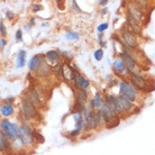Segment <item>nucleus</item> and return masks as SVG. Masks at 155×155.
Returning <instances> with one entry per match:
<instances>
[{
    "mask_svg": "<svg viewBox=\"0 0 155 155\" xmlns=\"http://www.w3.org/2000/svg\"><path fill=\"white\" fill-rule=\"evenodd\" d=\"M25 98H27L37 109L42 108L45 104V93L38 85H31V88H28Z\"/></svg>",
    "mask_w": 155,
    "mask_h": 155,
    "instance_id": "1",
    "label": "nucleus"
},
{
    "mask_svg": "<svg viewBox=\"0 0 155 155\" xmlns=\"http://www.w3.org/2000/svg\"><path fill=\"white\" fill-rule=\"evenodd\" d=\"M16 137L21 142V144L25 147L31 146L34 143H36L34 130L27 124H20L17 126V136Z\"/></svg>",
    "mask_w": 155,
    "mask_h": 155,
    "instance_id": "2",
    "label": "nucleus"
},
{
    "mask_svg": "<svg viewBox=\"0 0 155 155\" xmlns=\"http://www.w3.org/2000/svg\"><path fill=\"white\" fill-rule=\"evenodd\" d=\"M118 87H119L120 96L126 98L127 100L132 101L133 104L137 100L138 98V91L135 89V87L129 82L128 79H121L118 81Z\"/></svg>",
    "mask_w": 155,
    "mask_h": 155,
    "instance_id": "3",
    "label": "nucleus"
},
{
    "mask_svg": "<svg viewBox=\"0 0 155 155\" xmlns=\"http://www.w3.org/2000/svg\"><path fill=\"white\" fill-rule=\"evenodd\" d=\"M129 82L132 83L135 89L138 91H145V92H151L154 90V85L152 84L151 82L148 81L146 77L144 74H130V78H129Z\"/></svg>",
    "mask_w": 155,
    "mask_h": 155,
    "instance_id": "4",
    "label": "nucleus"
},
{
    "mask_svg": "<svg viewBox=\"0 0 155 155\" xmlns=\"http://www.w3.org/2000/svg\"><path fill=\"white\" fill-rule=\"evenodd\" d=\"M17 126L16 123H12V120L1 119L0 120V132L4 135V137L7 140L12 142L15 140L17 136Z\"/></svg>",
    "mask_w": 155,
    "mask_h": 155,
    "instance_id": "5",
    "label": "nucleus"
},
{
    "mask_svg": "<svg viewBox=\"0 0 155 155\" xmlns=\"http://www.w3.org/2000/svg\"><path fill=\"white\" fill-rule=\"evenodd\" d=\"M20 110H21V114L25 117V119L34 120L39 116L38 109L25 97H23L20 100Z\"/></svg>",
    "mask_w": 155,
    "mask_h": 155,
    "instance_id": "6",
    "label": "nucleus"
},
{
    "mask_svg": "<svg viewBox=\"0 0 155 155\" xmlns=\"http://www.w3.org/2000/svg\"><path fill=\"white\" fill-rule=\"evenodd\" d=\"M118 55H119V58H121L120 60L124 62V64H125V66H126V69H127L129 75H130V74H140V66H138V64H137L136 61L134 60L133 55L130 54L127 50L120 52Z\"/></svg>",
    "mask_w": 155,
    "mask_h": 155,
    "instance_id": "7",
    "label": "nucleus"
},
{
    "mask_svg": "<svg viewBox=\"0 0 155 155\" xmlns=\"http://www.w3.org/2000/svg\"><path fill=\"white\" fill-rule=\"evenodd\" d=\"M120 41H121V43L124 44V46L126 48L130 51H135L137 48V46H138L137 35H135L128 28L121 31V33H120Z\"/></svg>",
    "mask_w": 155,
    "mask_h": 155,
    "instance_id": "8",
    "label": "nucleus"
},
{
    "mask_svg": "<svg viewBox=\"0 0 155 155\" xmlns=\"http://www.w3.org/2000/svg\"><path fill=\"white\" fill-rule=\"evenodd\" d=\"M99 110H100L101 115L104 117V120H105L106 124H107L108 121H110V120L115 119L116 117H118V115H117L116 111H115V109L113 108V106L106 100L104 101V104H102V106L100 107Z\"/></svg>",
    "mask_w": 155,
    "mask_h": 155,
    "instance_id": "9",
    "label": "nucleus"
},
{
    "mask_svg": "<svg viewBox=\"0 0 155 155\" xmlns=\"http://www.w3.org/2000/svg\"><path fill=\"white\" fill-rule=\"evenodd\" d=\"M126 6H127V14L128 15H130L134 18V19L137 21L138 24L142 23V20L144 19V12L140 9L137 5L135 4V2H128V4H126Z\"/></svg>",
    "mask_w": 155,
    "mask_h": 155,
    "instance_id": "10",
    "label": "nucleus"
},
{
    "mask_svg": "<svg viewBox=\"0 0 155 155\" xmlns=\"http://www.w3.org/2000/svg\"><path fill=\"white\" fill-rule=\"evenodd\" d=\"M77 73V70L73 69V66L71 65L69 62H64L62 64V69H61V78L64 81L70 82L74 79V75Z\"/></svg>",
    "mask_w": 155,
    "mask_h": 155,
    "instance_id": "11",
    "label": "nucleus"
},
{
    "mask_svg": "<svg viewBox=\"0 0 155 155\" xmlns=\"http://www.w3.org/2000/svg\"><path fill=\"white\" fill-rule=\"evenodd\" d=\"M72 83H73V85L78 89H83V90H88L90 88V85H91V83H90V81L87 79V78H84L83 75H82L80 72H78L75 73V75H74V79L72 80Z\"/></svg>",
    "mask_w": 155,
    "mask_h": 155,
    "instance_id": "12",
    "label": "nucleus"
},
{
    "mask_svg": "<svg viewBox=\"0 0 155 155\" xmlns=\"http://www.w3.org/2000/svg\"><path fill=\"white\" fill-rule=\"evenodd\" d=\"M44 60L46 61L47 63H51V64H58V63H61V54H60V52L56 50H50L47 51L45 55H44Z\"/></svg>",
    "mask_w": 155,
    "mask_h": 155,
    "instance_id": "13",
    "label": "nucleus"
},
{
    "mask_svg": "<svg viewBox=\"0 0 155 155\" xmlns=\"http://www.w3.org/2000/svg\"><path fill=\"white\" fill-rule=\"evenodd\" d=\"M91 121H92V125H93V129L101 128L106 125L100 110H91Z\"/></svg>",
    "mask_w": 155,
    "mask_h": 155,
    "instance_id": "14",
    "label": "nucleus"
},
{
    "mask_svg": "<svg viewBox=\"0 0 155 155\" xmlns=\"http://www.w3.org/2000/svg\"><path fill=\"white\" fill-rule=\"evenodd\" d=\"M113 69H114V71H115V73L118 74L119 77H126V75L129 74L127 69H126V66H125L124 62H123L119 58H117L114 60Z\"/></svg>",
    "mask_w": 155,
    "mask_h": 155,
    "instance_id": "15",
    "label": "nucleus"
},
{
    "mask_svg": "<svg viewBox=\"0 0 155 155\" xmlns=\"http://www.w3.org/2000/svg\"><path fill=\"white\" fill-rule=\"evenodd\" d=\"M106 101H108L109 104L113 106V108L115 109V111H116V114L118 115V116L123 114V110H121V107H120L119 100H118V96L113 94V93H108V94L106 96Z\"/></svg>",
    "mask_w": 155,
    "mask_h": 155,
    "instance_id": "16",
    "label": "nucleus"
},
{
    "mask_svg": "<svg viewBox=\"0 0 155 155\" xmlns=\"http://www.w3.org/2000/svg\"><path fill=\"white\" fill-rule=\"evenodd\" d=\"M102 104H104L102 94H101V92L97 91V92H94L92 99L89 101V107L91 108V110H99Z\"/></svg>",
    "mask_w": 155,
    "mask_h": 155,
    "instance_id": "17",
    "label": "nucleus"
},
{
    "mask_svg": "<svg viewBox=\"0 0 155 155\" xmlns=\"http://www.w3.org/2000/svg\"><path fill=\"white\" fill-rule=\"evenodd\" d=\"M15 113V107L12 104H2L0 107V116L4 117V119H8Z\"/></svg>",
    "mask_w": 155,
    "mask_h": 155,
    "instance_id": "18",
    "label": "nucleus"
},
{
    "mask_svg": "<svg viewBox=\"0 0 155 155\" xmlns=\"http://www.w3.org/2000/svg\"><path fill=\"white\" fill-rule=\"evenodd\" d=\"M43 61H44V56H43V55L38 54V55L33 56V58L29 60V62H28V69H29V71H31V72H35L39 68V65L42 64Z\"/></svg>",
    "mask_w": 155,
    "mask_h": 155,
    "instance_id": "19",
    "label": "nucleus"
},
{
    "mask_svg": "<svg viewBox=\"0 0 155 155\" xmlns=\"http://www.w3.org/2000/svg\"><path fill=\"white\" fill-rule=\"evenodd\" d=\"M26 58H27V52L25 50H19L16 55V62L15 66L16 69H21L26 64Z\"/></svg>",
    "mask_w": 155,
    "mask_h": 155,
    "instance_id": "20",
    "label": "nucleus"
},
{
    "mask_svg": "<svg viewBox=\"0 0 155 155\" xmlns=\"http://www.w3.org/2000/svg\"><path fill=\"white\" fill-rule=\"evenodd\" d=\"M50 73H51V66H50V64L44 60L42 62V64L39 65L38 69L35 71V75L36 77L45 78V77H48Z\"/></svg>",
    "mask_w": 155,
    "mask_h": 155,
    "instance_id": "21",
    "label": "nucleus"
},
{
    "mask_svg": "<svg viewBox=\"0 0 155 155\" xmlns=\"http://www.w3.org/2000/svg\"><path fill=\"white\" fill-rule=\"evenodd\" d=\"M118 100H119V104H120V107H121V110H123V113H130L133 111V109L135 108V106L133 104L132 101L127 100L126 98L121 97V96H118Z\"/></svg>",
    "mask_w": 155,
    "mask_h": 155,
    "instance_id": "22",
    "label": "nucleus"
},
{
    "mask_svg": "<svg viewBox=\"0 0 155 155\" xmlns=\"http://www.w3.org/2000/svg\"><path fill=\"white\" fill-rule=\"evenodd\" d=\"M10 151V142L4 137L0 132V154H8Z\"/></svg>",
    "mask_w": 155,
    "mask_h": 155,
    "instance_id": "23",
    "label": "nucleus"
},
{
    "mask_svg": "<svg viewBox=\"0 0 155 155\" xmlns=\"http://www.w3.org/2000/svg\"><path fill=\"white\" fill-rule=\"evenodd\" d=\"M24 150H25V146H24L23 144H21V142H20L17 137H16L15 140H12V142H10V151L15 152V153H20V152H23Z\"/></svg>",
    "mask_w": 155,
    "mask_h": 155,
    "instance_id": "24",
    "label": "nucleus"
},
{
    "mask_svg": "<svg viewBox=\"0 0 155 155\" xmlns=\"http://www.w3.org/2000/svg\"><path fill=\"white\" fill-rule=\"evenodd\" d=\"M75 100L80 101L82 104H87V101H88V97H89V92H88V90H83V89H78L77 92H75Z\"/></svg>",
    "mask_w": 155,
    "mask_h": 155,
    "instance_id": "25",
    "label": "nucleus"
},
{
    "mask_svg": "<svg viewBox=\"0 0 155 155\" xmlns=\"http://www.w3.org/2000/svg\"><path fill=\"white\" fill-rule=\"evenodd\" d=\"M119 124H120V117L118 116V117H116L115 119L108 121V123L105 125V127L107 128V129H113V128L117 127V126H118Z\"/></svg>",
    "mask_w": 155,
    "mask_h": 155,
    "instance_id": "26",
    "label": "nucleus"
},
{
    "mask_svg": "<svg viewBox=\"0 0 155 155\" xmlns=\"http://www.w3.org/2000/svg\"><path fill=\"white\" fill-rule=\"evenodd\" d=\"M85 105L84 104H82V102H80V101L75 100V102H74V107L73 109H72V111L71 113H82L83 111V109H84Z\"/></svg>",
    "mask_w": 155,
    "mask_h": 155,
    "instance_id": "27",
    "label": "nucleus"
},
{
    "mask_svg": "<svg viewBox=\"0 0 155 155\" xmlns=\"http://www.w3.org/2000/svg\"><path fill=\"white\" fill-rule=\"evenodd\" d=\"M65 37H66V39H68V41H77V39H79L80 35H79L78 33H75V31H66Z\"/></svg>",
    "mask_w": 155,
    "mask_h": 155,
    "instance_id": "28",
    "label": "nucleus"
},
{
    "mask_svg": "<svg viewBox=\"0 0 155 155\" xmlns=\"http://www.w3.org/2000/svg\"><path fill=\"white\" fill-rule=\"evenodd\" d=\"M104 55H105V52H104L102 48H98V50L93 52V58H94L96 61H101L102 58H104Z\"/></svg>",
    "mask_w": 155,
    "mask_h": 155,
    "instance_id": "29",
    "label": "nucleus"
},
{
    "mask_svg": "<svg viewBox=\"0 0 155 155\" xmlns=\"http://www.w3.org/2000/svg\"><path fill=\"white\" fill-rule=\"evenodd\" d=\"M109 27V24L108 23H101L100 25H98L97 27V31L99 33V34H102L105 31H107Z\"/></svg>",
    "mask_w": 155,
    "mask_h": 155,
    "instance_id": "30",
    "label": "nucleus"
},
{
    "mask_svg": "<svg viewBox=\"0 0 155 155\" xmlns=\"http://www.w3.org/2000/svg\"><path fill=\"white\" fill-rule=\"evenodd\" d=\"M0 35L2 36V38H5L6 36L8 35V31H7V26L5 25L2 21L0 23Z\"/></svg>",
    "mask_w": 155,
    "mask_h": 155,
    "instance_id": "31",
    "label": "nucleus"
},
{
    "mask_svg": "<svg viewBox=\"0 0 155 155\" xmlns=\"http://www.w3.org/2000/svg\"><path fill=\"white\" fill-rule=\"evenodd\" d=\"M16 42L17 43H23L24 42V37H23V31L18 29V31H16Z\"/></svg>",
    "mask_w": 155,
    "mask_h": 155,
    "instance_id": "32",
    "label": "nucleus"
},
{
    "mask_svg": "<svg viewBox=\"0 0 155 155\" xmlns=\"http://www.w3.org/2000/svg\"><path fill=\"white\" fill-rule=\"evenodd\" d=\"M135 4L137 5V6H138V7L140 8V9H142V10H145V9H146V8H147V1H142V0H138V1H135Z\"/></svg>",
    "mask_w": 155,
    "mask_h": 155,
    "instance_id": "33",
    "label": "nucleus"
},
{
    "mask_svg": "<svg viewBox=\"0 0 155 155\" xmlns=\"http://www.w3.org/2000/svg\"><path fill=\"white\" fill-rule=\"evenodd\" d=\"M34 135H35V142H38V143H43L44 142V137H43V135H41L39 133H37V132H35L34 130Z\"/></svg>",
    "mask_w": 155,
    "mask_h": 155,
    "instance_id": "34",
    "label": "nucleus"
},
{
    "mask_svg": "<svg viewBox=\"0 0 155 155\" xmlns=\"http://www.w3.org/2000/svg\"><path fill=\"white\" fill-rule=\"evenodd\" d=\"M42 9H43V6L39 4H34L33 6H31V10H33L34 12H39Z\"/></svg>",
    "mask_w": 155,
    "mask_h": 155,
    "instance_id": "35",
    "label": "nucleus"
},
{
    "mask_svg": "<svg viewBox=\"0 0 155 155\" xmlns=\"http://www.w3.org/2000/svg\"><path fill=\"white\" fill-rule=\"evenodd\" d=\"M116 85H118V80H117V79H113V80H110V81H109L107 88H108V89H111V88L116 87Z\"/></svg>",
    "mask_w": 155,
    "mask_h": 155,
    "instance_id": "36",
    "label": "nucleus"
},
{
    "mask_svg": "<svg viewBox=\"0 0 155 155\" xmlns=\"http://www.w3.org/2000/svg\"><path fill=\"white\" fill-rule=\"evenodd\" d=\"M6 17H7L9 20H12L15 18V14L12 12H10V10H7V12H6Z\"/></svg>",
    "mask_w": 155,
    "mask_h": 155,
    "instance_id": "37",
    "label": "nucleus"
},
{
    "mask_svg": "<svg viewBox=\"0 0 155 155\" xmlns=\"http://www.w3.org/2000/svg\"><path fill=\"white\" fill-rule=\"evenodd\" d=\"M15 101V97H8V98H6L4 100V102L5 104H12V102Z\"/></svg>",
    "mask_w": 155,
    "mask_h": 155,
    "instance_id": "38",
    "label": "nucleus"
},
{
    "mask_svg": "<svg viewBox=\"0 0 155 155\" xmlns=\"http://www.w3.org/2000/svg\"><path fill=\"white\" fill-rule=\"evenodd\" d=\"M107 4H108V0H99V1H98V5L101 6V7H106Z\"/></svg>",
    "mask_w": 155,
    "mask_h": 155,
    "instance_id": "39",
    "label": "nucleus"
},
{
    "mask_svg": "<svg viewBox=\"0 0 155 155\" xmlns=\"http://www.w3.org/2000/svg\"><path fill=\"white\" fill-rule=\"evenodd\" d=\"M6 45H7V39L1 37V38H0V47H5Z\"/></svg>",
    "mask_w": 155,
    "mask_h": 155,
    "instance_id": "40",
    "label": "nucleus"
},
{
    "mask_svg": "<svg viewBox=\"0 0 155 155\" xmlns=\"http://www.w3.org/2000/svg\"><path fill=\"white\" fill-rule=\"evenodd\" d=\"M100 14H101L102 16H106L107 14H108V8H107V7H104L102 9H101Z\"/></svg>",
    "mask_w": 155,
    "mask_h": 155,
    "instance_id": "41",
    "label": "nucleus"
},
{
    "mask_svg": "<svg viewBox=\"0 0 155 155\" xmlns=\"http://www.w3.org/2000/svg\"><path fill=\"white\" fill-rule=\"evenodd\" d=\"M72 8H73L74 10H77V12H80V8L78 7L77 1H72Z\"/></svg>",
    "mask_w": 155,
    "mask_h": 155,
    "instance_id": "42",
    "label": "nucleus"
},
{
    "mask_svg": "<svg viewBox=\"0 0 155 155\" xmlns=\"http://www.w3.org/2000/svg\"><path fill=\"white\" fill-rule=\"evenodd\" d=\"M150 19H151V12H148L147 16H146V19L144 20V25H147L150 23Z\"/></svg>",
    "mask_w": 155,
    "mask_h": 155,
    "instance_id": "43",
    "label": "nucleus"
},
{
    "mask_svg": "<svg viewBox=\"0 0 155 155\" xmlns=\"http://www.w3.org/2000/svg\"><path fill=\"white\" fill-rule=\"evenodd\" d=\"M35 21H36V19L33 17V18H31V20H29V24H28V27L31 28V26H34V24H35Z\"/></svg>",
    "mask_w": 155,
    "mask_h": 155,
    "instance_id": "44",
    "label": "nucleus"
},
{
    "mask_svg": "<svg viewBox=\"0 0 155 155\" xmlns=\"http://www.w3.org/2000/svg\"><path fill=\"white\" fill-rule=\"evenodd\" d=\"M58 8L60 9H64V2H62V5H58Z\"/></svg>",
    "mask_w": 155,
    "mask_h": 155,
    "instance_id": "45",
    "label": "nucleus"
},
{
    "mask_svg": "<svg viewBox=\"0 0 155 155\" xmlns=\"http://www.w3.org/2000/svg\"><path fill=\"white\" fill-rule=\"evenodd\" d=\"M17 155H27V154H26V153H25V152H20V153H18V154H17Z\"/></svg>",
    "mask_w": 155,
    "mask_h": 155,
    "instance_id": "46",
    "label": "nucleus"
},
{
    "mask_svg": "<svg viewBox=\"0 0 155 155\" xmlns=\"http://www.w3.org/2000/svg\"><path fill=\"white\" fill-rule=\"evenodd\" d=\"M2 102H4V100H2V98H1V96H0V107H1V105H2Z\"/></svg>",
    "mask_w": 155,
    "mask_h": 155,
    "instance_id": "47",
    "label": "nucleus"
}]
</instances>
